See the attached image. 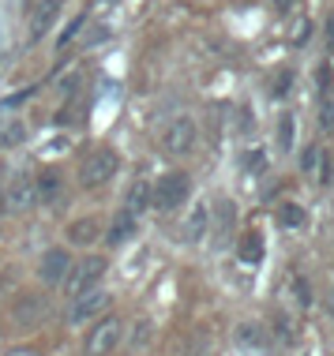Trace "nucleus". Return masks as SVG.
<instances>
[{
	"label": "nucleus",
	"instance_id": "obj_1",
	"mask_svg": "<svg viewBox=\"0 0 334 356\" xmlns=\"http://www.w3.org/2000/svg\"><path fill=\"white\" fill-rule=\"evenodd\" d=\"M192 199V177H188L184 169H169L158 177V184L150 188V207L158 210V214H173Z\"/></svg>",
	"mask_w": 334,
	"mask_h": 356
},
{
	"label": "nucleus",
	"instance_id": "obj_2",
	"mask_svg": "<svg viewBox=\"0 0 334 356\" xmlns=\"http://www.w3.org/2000/svg\"><path fill=\"white\" fill-rule=\"evenodd\" d=\"M124 319L120 315H102V319H94L90 323V330H87V338H83V356H113L120 349V341H124Z\"/></svg>",
	"mask_w": 334,
	"mask_h": 356
},
{
	"label": "nucleus",
	"instance_id": "obj_3",
	"mask_svg": "<svg viewBox=\"0 0 334 356\" xmlns=\"http://www.w3.org/2000/svg\"><path fill=\"white\" fill-rule=\"evenodd\" d=\"M106 266L109 263L102 255H87V259H79V263H72L68 277H64V296H68V300H79L83 293L98 289L102 277H106Z\"/></svg>",
	"mask_w": 334,
	"mask_h": 356
},
{
	"label": "nucleus",
	"instance_id": "obj_4",
	"mask_svg": "<svg viewBox=\"0 0 334 356\" xmlns=\"http://www.w3.org/2000/svg\"><path fill=\"white\" fill-rule=\"evenodd\" d=\"M45 319H49V300L42 293H19L12 300V307H8L12 330H38Z\"/></svg>",
	"mask_w": 334,
	"mask_h": 356
},
{
	"label": "nucleus",
	"instance_id": "obj_5",
	"mask_svg": "<svg viewBox=\"0 0 334 356\" xmlns=\"http://www.w3.org/2000/svg\"><path fill=\"white\" fill-rule=\"evenodd\" d=\"M117 172H120V158L109 147H98V150H90V158H83L79 180H83V188H102V184H109Z\"/></svg>",
	"mask_w": 334,
	"mask_h": 356
},
{
	"label": "nucleus",
	"instance_id": "obj_6",
	"mask_svg": "<svg viewBox=\"0 0 334 356\" xmlns=\"http://www.w3.org/2000/svg\"><path fill=\"white\" fill-rule=\"evenodd\" d=\"M4 207L12 210V214H26V210L38 207V184H34L31 172H15L4 184Z\"/></svg>",
	"mask_w": 334,
	"mask_h": 356
},
{
	"label": "nucleus",
	"instance_id": "obj_7",
	"mask_svg": "<svg viewBox=\"0 0 334 356\" xmlns=\"http://www.w3.org/2000/svg\"><path fill=\"white\" fill-rule=\"evenodd\" d=\"M72 252L68 248H61V244H53V248H45L42 259H38V277H42L45 285H53V289H61L64 285V277H68L72 270Z\"/></svg>",
	"mask_w": 334,
	"mask_h": 356
},
{
	"label": "nucleus",
	"instance_id": "obj_8",
	"mask_svg": "<svg viewBox=\"0 0 334 356\" xmlns=\"http://www.w3.org/2000/svg\"><path fill=\"white\" fill-rule=\"evenodd\" d=\"M196 139H199V128L192 117H173L166 124V131H161V147L169 154H192Z\"/></svg>",
	"mask_w": 334,
	"mask_h": 356
},
{
	"label": "nucleus",
	"instance_id": "obj_9",
	"mask_svg": "<svg viewBox=\"0 0 334 356\" xmlns=\"http://www.w3.org/2000/svg\"><path fill=\"white\" fill-rule=\"evenodd\" d=\"M109 300L113 296L106 293V289H90V293H83L79 300H72V312H68V319L75 326H83V323H94V319H102V315L109 312Z\"/></svg>",
	"mask_w": 334,
	"mask_h": 356
},
{
	"label": "nucleus",
	"instance_id": "obj_10",
	"mask_svg": "<svg viewBox=\"0 0 334 356\" xmlns=\"http://www.w3.org/2000/svg\"><path fill=\"white\" fill-rule=\"evenodd\" d=\"M233 341L241 353H252V356H271V349H274L267 326H260V323H237Z\"/></svg>",
	"mask_w": 334,
	"mask_h": 356
},
{
	"label": "nucleus",
	"instance_id": "obj_11",
	"mask_svg": "<svg viewBox=\"0 0 334 356\" xmlns=\"http://www.w3.org/2000/svg\"><path fill=\"white\" fill-rule=\"evenodd\" d=\"M180 236H184V244H203V240L211 236V207H207V203H196L192 210H188Z\"/></svg>",
	"mask_w": 334,
	"mask_h": 356
},
{
	"label": "nucleus",
	"instance_id": "obj_12",
	"mask_svg": "<svg viewBox=\"0 0 334 356\" xmlns=\"http://www.w3.org/2000/svg\"><path fill=\"white\" fill-rule=\"evenodd\" d=\"M102 221L98 218H75V221H68V229H64V236L72 240L75 248H90V244H98L102 240Z\"/></svg>",
	"mask_w": 334,
	"mask_h": 356
},
{
	"label": "nucleus",
	"instance_id": "obj_13",
	"mask_svg": "<svg viewBox=\"0 0 334 356\" xmlns=\"http://www.w3.org/2000/svg\"><path fill=\"white\" fill-rule=\"evenodd\" d=\"M34 184H38V203H45V207H56L64 199V177L56 169H42L34 177Z\"/></svg>",
	"mask_w": 334,
	"mask_h": 356
},
{
	"label": "nucleus",
	"instance_id": "obj_14",
	"mask_svg": "<svg viewBox=\"0 0 334 356\" xmlns=\"http://www.w3.org/2000/svg\"><path fill=\"white\" fill-rule=\"evenodd\" d=\"M132 236H136V214H128V210H120V214L109 221V229L102 233V240H106L109 248H120V244H128Z\"/></svg>",
	"mask_w": 334,
	"mask_h": 356
},
{
	"label": "nucleus",
	"instance_id": "obj_15",
	"mask_svg": "<svg viewBox=\"0 0 334 356\" xmlns=\"http://www.w3.org/2000/svg\"><path fill=\"white\" fill-rule=\"evenodd\" d=\"M263 255H267V244H263V233H244L241 240H237V259L248 266H255V263H263Z\"/></svg>",
	"mask_w": 334,
	"mask_h": 356
},
{
	"label": "nucleus",
	"instance_id": "obj_16",
	"mask_svg": "<svg viewBox=\"0 0 334 356\" xmlns=\"http://www.w3.org/2000/svg\"><path fill=\"white\" fill-rule=\"evenodd\" d=\"M56 12H61V0H42V8H38V15H34V31H31V42H38L45 31L53 26V19H56Z\"/></svg>",
	"mask_w": 334,
	"mask_h": 356
},
{
	"label": "nucleus",
	"instance_id": "obj_17",
	"mask_svg": "<svg viewBox=\"0 0 334 356\" xmlns=\"http://www.w3.org/2000/svg\"><path fill=\"white\" fill-rule=\"evenodd\" d=\"M274 221H278L282 229H301L304 221H308V214H304L301 203H282L278 210H274Z\"/></svg>",
	"mask_w": 334,
	"mask_h": 356
},
{
	"label": "nucleus",
	"instance_id": "obj_18",
	"mask_svg": "<svg viewBox=\"0 0 334 356\" xmlns=\"http://www.w3.org/2000/svg\"><path fill=\"white\" fill-rule=\"evenodd\" d=\"M147 207H150V184H147V180H136V184H132V191H128V203H124V210L139 218Z\"/></svg>",
	"mask_w": 334,
	"mask_h": 356
},
{
	"label": "nucleus",
	"instance_id": "obj_19",
	"mask_svg": "<svg viewBox=\"0 0 334 356\" xmlns=\"http://www.w3.org/2000/svg\"><path fill=\"white\" fill-rule=\"evenodd\" d=\"M274 143H278V150H293V143H297V120H293V113H282L278 128H274Z\"/></svg>",
	"mask_w": 334,
	"mask_h": 356
},
{
	"label": "nucleus",
	"instance_id": "obj_20",
	"mask_svg": "<svg viewBox=\"0 0 334 356\" xmlns=\"http://www.w3.org/2000/svg\"><path fill=\"white\" fill-rule=\"evenodd\" d=\"M23 136H26L23 124H19V120H8L4 128H0V147H19V143H23Z\"/></svg>",
	"mask_w": 334,
	"mask_h": 356
},
{
	"label": "nucleus",
	"instance_id": "obj_21",
	"mask_svg": "<svg viewBox=\"0 0 334 356\" xmlns=\"http://www.w3.org/2000/svg\"><path fill=\"white\" fill-rule=\"evenodd\" d=\"M323 165V154H319V147H304V154H301V172L304 177H312Z\"/></svg>",
	"mask_w": 334,
	"mask_h": 356
},
{
	"label": "nucleus",
	"instance_id": "obj_22",
	"mask_svg": "<svg viewBox=\"0 0 334 356\" xmlns=\"http://www.w3.org/2000/svg\"><path fill=\"white\" fill-rule=\"evenodd\" d=\"M150 338H154V323L139 319V323H136V330H132V345H136V349H143V345H147Z\"/></svg>",
	"mask_w": 334,
	"mask_h": 356
},
{
	"label": "nucleus",
	"instance_id": "obj_23",
	"mask_svg": "<svg viewBox=\"0 0 334 356\" xmlns=\"http://www.w3.org/2000/svg\"><path fill=\"white\" fill-rule=\"evenodd\" d=\"M218 229H222V233L233 229V203H218Z\"/></svg>",
	"mask_w": 334,
	"mask_h": 356
},
{
	"label": "nucleus",
	"instance_id": "obj_24",
	"mask_svg": "<svg viewBox=\"0 0 334 356\" xmlns=\"http://www.w3.org/2000/svg\"><path fill=\"white\" fill-rule=\"evenodd\" d=\"M289 86H293V72H282L278 79H274L271 94H274V98H285V94H289Z\"/></svg>",
	"mask_w": 334,
	"mask_h": 356
},
{
	"label": "nucleus",
	"instance_id": "obj_25",
	"mask_svg": "<svg viewBox=\"0 0 334 356\" xmlns=\"http://www.w3.org/2000/svg\"><path fill=\"white\" fill-rule=\"evenodd\" d=\"M79 26H83V19H72V23H68V31H64V34H61V42H56V45H68V42H72V38H75V34H79Z\"/></svg>",
	"mask_w": 334,
	"mask_h": 356
},
{
	"label": "nucleus",
	"instance_id": "obj_26",
	"mask_svg": "<svg viewBox=\"0 0 334 356\" xmlns=\"http://www.w3.org/2000/svg\"><path fill=\"white\" fill-rule=\"evenodd\" d=\"M4 356H42V353H38L34 345H12V349H8Z\"/></svg>",
	"mask_w": 334,
	"mask_h": 356
},
{
	"label": "nucleus",
	"instance_id": "obj_27",
	"mask_svg": "<svg viewBox=\"0 0 334 356\" xmlns=\"http://www.w3.org/2000/svg\"><path fill=\"white\" fill-rule=\"evenodd\" d=\"M297 300H301V304H312V289H308V282H304V277H297Z\"/></svg>",
	"mask_w": 334,
	"mask_h": 356
},
{
	"label": "nucleus",
	"instance_id": "obj_28",
	"mask_svg": "<svg viewBox=\"0 0 334 356\" xmlns=\"http://www.w3.org/2000/svg\"><path fill=\"white\" fill-rule=\"evenodd\" d=\"M244 165H248V169H263V154H260V150H255V154H248V158H244Z\"/></svg>",
	"mask_w": 334,
	"mask_h": 356
},
{
	"label": "nucleus",
	"instance_id": "obj_29",
	"mask_svg": "<svg viewBox=\"0 0 334 356\" xmlns=\"http://www.w3.org/2000/svg\"><path fill=\"white\" fill-rule=\"evenodd\" d=\"M327 38H331V45H334V19H331V26H327Z\"/></svg>",
	"mask_w": 334,
	"mask_h": 356
},
{
	"label": "nucleus",
	"instance_id": "obj_30",
	"mask_svg": "<svg viewBox=\"0 0 334 356\" xmlns=\"http://www.w3.org/2000/svg\"><path fill=\"white\" fill-rule=\"evenodd\" d=\"M4 184H8V180H4V165H0V191H4Z\"/></svg>",
	"mask_w": 334,
	"mask_h": 356
},
{
	"label": "nucleus",
	"instance_id": "obj_31",
	"mask_svg": "<svg viewBox=\"0 0 334 356\" xmlns=\"http://www.w3.org/2000/svg\"><path fill=\"white\" fill-rule=\"evenodd\" d=\"M274 4H278V8H289V0H274Z\"/></svg>",
	"mask_w": 334,
	"mask_h": 356
}]
</instances>
